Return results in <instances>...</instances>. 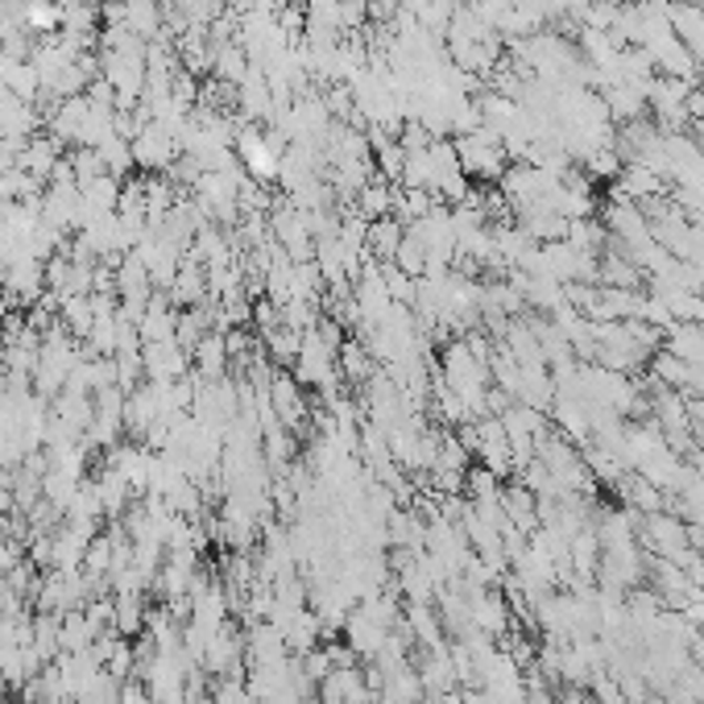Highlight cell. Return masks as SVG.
<instances>
[{
  "mask_svg": "<svg viewBox=\"0 0 704 704\" xmlns=\"http://www.w3.org/2000/svg\"><path fill=\"white\" fill-rule=\"evenodd\" d=\"M183 157V145H178V137H174L171 129H162L157 121H150V125L141 129L137 137H133V162H137L141 171L150 174H166Z\"/></svg>",
  "mask_w": 704,
  "mask_h": 704,
  "instance_id": "6da1fadb",
  "label": "cell"
},
{
  "mask_svg": "<svg viewBox=\"0 0 704 704\" xmlns=\"http://www.w3.org/2000/svg\"><path fill=\"white\" fill-rule=\"evenodd\" d=\"M236 154H241V162L249 166L253 178H274L282 166V150H274L266 133H257V129H249V125L236 129Z\"/></svg>",
  "mask_w": 704,
  "mask_h": 704,
  "instance_id": "7a4b0ae2",
  "label": "cell"
},
{
  "mask_svg": "<svg viewBox=\"0 0 704 704\" xmlns=\"http://www.w3.org/2000/svg\"><path fill=\"white\" fill-rule=\"evenodd\" d=\"M141 360H145V374H150V381H183V377H187L191 353L178 345V340H166V345H145V348H141Z\"/></svg>",
  "mask_w": 704,
  "mask_h": 704,
  "instance_id": "3957f363",
  "label": "cell"
},
{
  "mask_svg": "<svg viewBox=\"0 0 704 704\" xmlns=\"http://www.w3.org/2000/svg\"><path fill=\"white\" fill-rule=\"evenodd\" d=\"M241 651H245V646H241V639H236V634H233L228 626H220L216 634L207 639L204 655H200V667L224 680V675H233V672H236V663H241Z\"/></svg>",
  "mask_w": 704,
  "mask_h": 704,
  "instance_id": "277c9868",
  "label": "cell"
},
{
  "mask_svg": "<svg viewBox=\"0 0 704 704\" xmlns=\"http://www.w3.org/2000/svg\"><path fill=\"white\" fill-rule=\"evenodd\" d=\"M207 295V274L200 266V257H187L183 266H178V278L171 282V303L178 307H200Z\"/></svg>",
  "mask_w": 704,
  "mask_h": 704,
  "instance_id": "5b68a950",
  "label": "cell"
},
{
  "mask_svg": "<svg viewBox=\"0 0 704 704\" xmlns=\"http://www.w3.org/2000/svg\"><path fill=\"white\" fill-rule=\"evenodd\" d=\"M162 25H166V13L157 9L154 0H125V30L141 42H154L162 38Z\"/></svg>",
  "mask_w": 704,
  "mask_h": 704,
  "instance_id": "8992f818",
  "label": "cell"
},
{
  "mask_svg": "<svg viewBox=\"0 0 704 704\" xmlns=\"http://www.w3.org/2000/svg\"><path fill=\"white\" fill-rule=\"evenodd\" d=\"M269 407H274L278 422H286V427H298V422L307 419V402H303L295 381H286V377H274V381H269Z\"/></svg>",
  "mask_w": 704,
  "mask_h": 704,
  "instance_id": "52a82bcc",
  "label": "cell"
},
{
  "mask_svg": "<svg viewBox=\"0 0 704 704\" xmlns=\"http://www.w3.org/2000/svg\"><path fill=\"white\" fill-rule=\"evenodd\" d=\"M191 360H195V369H200L204 381H220V377H224V365H228V340H224V331H207L204 340L195 345Z\"/></svg>",
  "mask_w": 704,
  "mask_h": 704,
  "instance_id": "ba28073f",
  "label": "cell"
},
{
  "mask_svg": "<svg viewBox=\"0 0 704 704\" xmlns=\"http://www.w3.org/2000/svg\"><path fill=\"white\" fill-rule=\"evenodd\" d=\"M402 236L407 228L398 224V220H369V228H365V253H374L377 262H394V253L402 245Z\"/></svg>",
  "mask_w": 704,
  "mask_h": 704,
  "instance_id": "9c48e42d",
  "label": "cell"
},
{
  "mask_svg": "<svg viewBox=\"0 0 704 704\" xmlns=\"http://www.w3.org/2000/svg\"><path fill=\"white\" fill-rule=\"evenodd\" d=\"M59 319H63V328L75 336V340H88L95 328V307H92V295H71L63 298V307H59Z\"/></svg>",
  "mask_w": 704,
  "mask_h": 704,
  "instance_id": "30bf717a",
  "label": "cell"
},
{
  "mask_svg": "<svg viewBox=\"0 0 704 704\" xmlns=\"http://www.w3.org/2000/svg\"><path fill=\"white\" fill-rule=\"evenodd\" d=\"M95 154H100V162H104V171L112 174V178H121V174H129L137 162H133V141L121 137V133H109V137L95 145Z\"/></svg>",
  "mask_w": 704,
  "mask_h": 704,
  "instance_id": "8fae6325",
  "label": "cell"
},
{
  "mask_svg": "<svg viewBox=\"0 0 704 704\" xmlns=\"http://www.w3.org/2000/svg\"><path fill=\"white\" fill-rule=\"evenodd\" d=\"M249 54L241 47H233V42H224V47H216V67H212V75L224 79V83H233V88H241V79L249 75Z\"/></svg>",
  "mask_w": 704,
  "mask_h": 704,
  "instance_id": "7c38bea8",
  "label": "cell"
},
{
  "mask_svg": "<svg viewBox=\"0 0 704 704\" xmlns=\"http://www.w3.org/2000/svg\"><path fill=\"white\" fill-rule=\"evenodd\" d=\"M357 200H360V212H365V220H386V212H390V204H394L390 187H386V183H374V178L360 187Z\"/></svg>",
  "mask_w": 704,
  "mask_h": 704,
  "instance_id": "4fadbf2b",
  "label": "cell"
},
{
  "mask_svg": "<svg viewBox=\"0 0 704 704\" xmlns=\"http://www.w3.org/2000/svg\"><path fill=\"white\" fill-rule=\"evenodd\" d=\"M121 704H154V696H150V688H145V684H137V680H125V684H121Z\"/></svg>",
  "mask_w": 704,
  "mask_h": 704,
  "instance_id": "5bb4252c",
  "label": "cell"
},
{
  "mask_svg": "<svg viewBox=\"0 0 704 704\" xmlns=\"http://www.w3.org/2000/svg\"><path fill=\"white\" fill-rule=\"evenodd\" d=\"M360 353H365V348H357V345H345V374L348 377H365L369 374V365H365V357H360Z\"/></svg>",
  "mask_w": 704,
  "mask_h": 704,
  "instance_id": "9a60e30c",
  "label": "cell"
},
{
  "mask_svg": "<svg viewBox=\"0 0 704 704\" xmlns=\"http://www.w3.org/2000/svg\"><path fill=\"white\" fill-rule=\"evenodd\" d=\"M162 4H166L171 13H191V9L200 4V0H162Z\"/></svg>",
  "mask_w": 704,
  "mask_h": 704,
  "instance_id": "2e32d148",
  "label": "cell"
},
{
  "mask_svg": "<svg viewBox=\"0 0 704 704\" xmlns=\"http://www.w3.org/2000/svg\"><path fill=\"white\" fill-rule=\"evenodd\" d=\"M9 307H13V303H9V298L0 295V324H4V319H9V315H13V312H9Z\"/></svg>",
  "mask_w": 704,
  "mask_h": 704,
  "instance_id": "e0dca14e",
  "label": "cell"
}]
</instances>
